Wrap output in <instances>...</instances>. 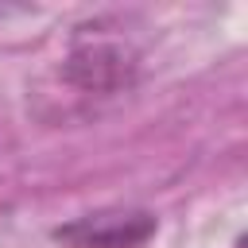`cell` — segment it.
I'll use <instances>...</instances> for the list:
<instances>
[{"label": "cell", "instance_id": "obj_1", "mask_svg": "<svg viewBox=\"0 0 248 248\" xmlns=\"http://www.w3.org/2000/svg\"><path fill=\"white\" fill-rule=\"evenodd\" d=\"M140 70V54L124 43V39H108V35H74V46L62 62V78L81 89V93H97V97H112L132 89Z\"/></svg>", "mask_w": 248, "mask_h": 248}, {"label": "cell", "instance_id": "obj_2", "mask_svg": "<svg viewBox=\"0 0 248 248\" xmlns=\"http://www.w3.org/2000/svg\"><path fill=\"white\" fill-rule=\"evenodd\" d=\"M155 232L159 217L151 209H97L50 229L62 248H143Z\"/></svg>", "mask_w": 248, "mask_h": 248}]
</instances>
